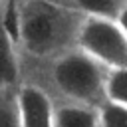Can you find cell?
<instances>
[{
  "label": "cell",
  "mask_w": 127,
  "mask_h": 127,
  "mask_svg": "<svg viewBox=\"0 0 127 127\" xmlns=\"http://www.w3.org/2000/svg\"><path fill=\"white\" fill-rule=\"evenodd\" d=\"M18 6V42L34 56H60L75 42L85 16L54 2L24 0Z\"/></svg>",
  "instance_id": "1"
},
{
  "label": "cell",
  "mask_w": 127,
  "mask_h": 127,
  "mask_svg": "<svg viewBox=\"0 0 127 127\" xmlns=\"http://www.w3.org/2000/svg\"><path fill=\"white\" fill-rule=\"evenodd\" d=\"M105 75L107 67H103L79 48L60 54L52 69L58 89L71 101L85 105H93L105 97Z\"/></svg>",
  "instance_id": "2"
},
{
  "label": "cell",
  "mask_w": 127,
  "mask_h": 127,
  "mask_svg": "<svg viewBox=\"0 0 127 127\" xmlns=\"http://www.w3.org/2000/svg\"><path fill=\"white\" fill-rule=\"evenodd\" d=\"M75 46L107 69L127 65V36L117 20L85 16L79 24Z\"/></svg>",
  "instance_id": "3"
},
{
  "label": "cell",
  "mask_w": 127,
  "mask_h": 127,
  "mask_svg": "<svg viewBox=\"0 0 127 127\" xmlns=\"http://www.w3.org/2000/svg\"><path fill=\"white\" fill-rule=\"evenodd\" d=\"M16 105L22 127H54L56 107L38 85H22L16 95Z\"/></svg>",
  "instance_id": "4"
},
{
  "label": "cell",
  "mask_w": 127,
  "mask_h": 127,
  "mask_svg": "<svg viewBox=\"0 0 127 127\" xmlns=\"http://www.w3.org/2000/svg\"><path fill=\"white\" fill-rule=\"evenodd\" d=\"M20 75L18 67V54H16V40L4 26L0 18V89L10 87L16 83Z\"/></svg>",
  "instance_id": "5"
},
{
  "label": "cell",
  "mask_w": 127,
  "mask_h": 127,
  "mask_svg": "<svg viewBox=\"0 0 127 127\" xmlns=\"http://www.w3.org/2000/svg\"><path fill=\"white\" fill-rule=\"evenodd\" d=\"M54 127H99L97 109L85 103H65L54 113Z\"/></svg>",
  "instance_id": "6"
},
{
  "label": "cell",
  "mask_w": 127,
  "mask_h": 127,
  "mask_svg": "<svg viewBox=\"0 0 127 127\" xmlns=\"http://www.w3.org/2000/svg\"><path fill=\"white\" fill-rule=\"evenodd\" d=\"M81 16H93V18H111L117 20L121 8L127 0H54Z\"/></svg>",
  "instance_id": "7"
},
{
  "label": "cell",
  "mask_w": 127,
  "mask_h": 127,
  "mask_svg": "<svg viewBox=\"0 0 127 127\" xmlns=\"http://www.w3.org/2000/svg\"><path fill=\"white\" fill-rule=\"evenodd\" d=\"M105 99L127 107V65L111 67L105 75Z\"/></svg>",
  "instance_id": "8"
},
{
  "label": "cell",
  "mask_w": 127,
  "mask_h": 127,
  "mask_svg": "<svg viewBox=\"0 0 127 127\" xmlns=\"http://www.w3.org/2000/svg\"><path fill=\"white\" fill-rule=\"evenodd\" d=\"M97 119L99 127H127V107L105 99L97 107Z\"/></svg>",
  "instance_id": "9"
},
{
  "label": "cell",
  "mask_w": 127,
  "mask_h": 127,
  "mask_svg": "<svg viewBox=\"0 0 127 127\" xmlns=\"http://www.w3.org/2000/svg\"><path fill=\"white\" fill-rule=\"evenodd\" d=\"M0 127H22L16 99L14 101H10V99L0 101Z\"/></svg>",
  "instance_id": "10"
},
{
  "label": "cell",
  "mask_w": 127,
  "mask_h": 127,
  "mask_svg": "<svg viewBox=\"0 0 127 127\" xmlns=\"http://www.w3.org/2000/svg\"><path fill=\"white\" fill-rule=\"evenodd\" d=\"M117 24L121 26L123 34L127 36V2H125V6L121 8V12H119V16H117Z\"/></svg>",
  "instance_id": "11"
}]
</instances>
